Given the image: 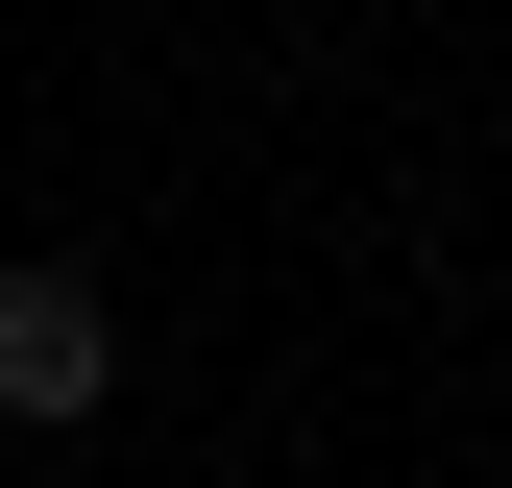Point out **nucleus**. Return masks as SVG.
I'll return each mask as SVG.
<instances>
[{
    "label": "nucleus",
    "mask_w": 512,
    "mask_h": 488,
    "mask_svg": "<svg viewBox=\"0 0 512 488\" xmlns=\"http://www.w3.org/2000/svg\"><path fill=\"white\" fill-rule=\"evenodd\" d=\"M98 391H122V342H98V293H74V269H0V415H49V440H74Z\"/></svg>",
    "instance_id": "obj_1"
}]
</instances>
